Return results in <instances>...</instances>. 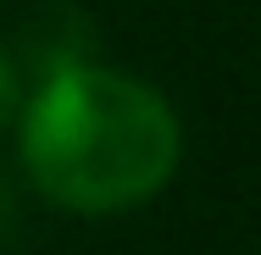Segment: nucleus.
Returning <instances> with one entry per match:
<instances>
[{"label": "nucleus", "instance_id": "f03ea898", "mask_svg": "<svg viewBox=\"0 0 261 255\" xmlns=\"http://www.w3.org/2000/svg\"><path fill=\"white\" fill-rule=\"evenodd\" d=\"M89 50H95V22H89L72 0H45V6H34V11L22 17L17 55H11V61L45 83L56 72L89 67Z\"/></svg>", "mask_w": 261, "mask_h": 255}, {"label": "nucleus", "instance_id": "20e7f679", "mask_svg": "<svg viewBox=\"0 0 261 255\" xmlns=\"http://www.w3.org/2000/svg\"><path fill=\"white\" fill-rule=\"evenodd\" d=\"M6 233H11V189L0 183V239H6Z\"/></svg>", "mask_w": 261, "mask_h": 255}, {"label": "nucleus", "instance_id": "7ed1b4c3", "mask_svg": "<svg viewBox=\"0 0 261 255\" xmlns=\"http://www.w3.org/2000/svg\"><path fill=\"white\" fill-rule=\"evenodd\" d=\"M17 105H22V72H17V61H11V50L0 45V128L17 117Z\"/></svg>", "mask_w": 261, "mask_h": 255}, {"label": "nucleus", "instance_id": "f257e3e1", "mask_svg": "<svg viewBox=\"0 0 261 255\" xmlns=\"http://www.w3.org/2000/svg\"><path fill=\"white\" fill-rule=\"evenodd\" d=\"M184 155V128L150 83L72 67L22 105V166L34 189L78 216H117L167 189Z\"/></svg>", "mask_w": 261, "mask_h": 255}]
</instances>
